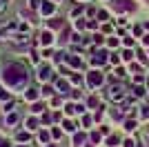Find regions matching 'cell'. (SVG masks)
I'll return each mask as SVG.
<instances>
[{
	"instance_id": "18",
	"label": "cell",
	"mask_w": 149,
	"mask_h": 147,
	"mask_svg": "<svg viewBox=\"0 0 149 147\" xmlns=\"http://www.w3.org/2000/svg\"><path fill=\"white\" fill-rule=\"evenodd\" d=\"M27 127H29V129H36L38 127V120H36V118H29V120H27Z\"/></svg>"
},
{
	"instance_id": "29",
	"label": "cell",
	"mask_w": 149,
	"mask_h": 147,
	"mask_svg": "<svg viewBox=\"0 0 149 147\" xmlns=\"http://www.w3.org/2000/svg\"><path fill=\"white\" fill-rule=\"evenodd\" d=\"M93 43H96V45H102V36H100V34H96V36H93Z\"/></svg>"
},
{
	"instance_id": "2",
	"label": "cell",
	"mask_w": 149,
	"mask_h": 147,
	"mask_svg": "<svg viewBox=\"0 0 149 147\" xmlns=\"http://www.w3.org/2000/svg\"><path fill=\"white\" fill-rule=\"evenodd\" d=\"M111 7H113V11H134L136 9V2L134 0H111Z\"/></svg>"
},
{
	"instance_id": "12",
	"label": "cell",
	"mask_w": 149,
	"mask_h": 147,
	"mask_svg": "<svg viewBox=\"0 0 149 147\" xmlns=\"http://www.w3.org/2000/svg\"><path fill=\"white\" fill-rule=\"evenodd\" d=\"M56 89H58L60 94H65V92L69 89V83H67V80H56Z\"/></svg>"
},
{
	"instance_id": "23",
	"label": "cell",
	"mask_w": 149,
	"mask_h": 147,
	"mask_svg": "<svg viewBox=\"0 0 149 147\" xmlns=\"http://www.w3.org/2000/svg\"><path fill=\"white\" fill-rule=\"evenodd\" d=\"M40 5H42V0H31V9H40Z\"/></svg>"
},
{
	"instance_id": "30",
	"label": "cell",
	"mask_w": 149,
	"mask_h": 147,
	"mask_svg": "<svg viewBox=\"0 0 149 147\" xmlns=\"http://www.w3.org/2000/svg\"><path fill=\"white\" fill-rule=\"evenodd\" d=\"M9 98V92H5V89H0V100H7Z\"/></svg>"
},
{
	"instance_id": "21",
	"label": "cell",
	"mask_w": 149,
	"mask_h": 147,
	"mask_svg": "<svg viewBox=\"0 0 149 147\" xmlns=\"http://www.w3.org/2000/svg\"><path fill=\"white\" fill-rule=\"evenodd\" d=\"M87 105H89V107H98V98H96V96H91V98L87 100Z\"/></svg>"
},
{
	"instance_id": "19",
	"label": "cell",
	"mask_w": 149,
	"mask_h": 147,
	"mask_svg": "<svg viewBox=\"0 0 149 147\" xmlns=\"http://www.w3.org/2000/svg\"><path fill=\"white\" fill-rule=\"evenodd\" d=\"M107 145H109V147L118 145V138H116V136H109V138H107Z\"/></svg>"
},
{
	"instance_id": "26",
	"label": "cell",
	"mask_w": 149,
	"mask_h": 147,
	"mask_svg": "<svg viewBox=\"0 0 149 147\" xmlns=\"http://www.w3.org/2000/svg\"><path fill=\"white\" fill-rule=\"evenodd\" d=\"M60 24H62V22H58V20H51V22H49V29H58Z\"/></svg>"
},
{
	"instance_id": "25",
	"label": "cell",
	"mask_w": 149,
	"mask_h": 147,
	"mask_svg": "<svg viewBox=\"0 0 149 147\" xmlns=\"http://www.w3.org/2000/svg\"><path fill=\"white\" fill-rule=\"evenodd\" d=\"M51 136H54V138H60V136H62V132H60V129H56V127H54V129H51Z\"/></svg>"
},
{
	"instance_id": "41",
	"label": "cell",
	"mask_w": 149,
	"mask_h": 147,
	"mask_svg": "<svg viewBox=\"0 0 149 147\" xmlns=\"http://www.w3.org/2000/svg\"><path fill=\"white\" fill-rule=\"evenodd\" d=\"M147 141H149V132H147Z\"/></svg>"
},
{
	"instance_id": "15",
	"label": "cell",
	"mask_w": 149,
	"mask_h": 147,
	"mask_svg": "<svg viewBox=\"0 0 149 147\" xmlns=\"http://www.w3.org/2000/svg\"><path fill=\"white\" fill-rule=\"evenodd\" d=\"M16 141H18V143H27V141H29V134H27V132H18Z\"/></svg>"
},
{
	"instance_id": "16",
	"label": "cell",
	"mask_w": 149,
	"mask_h": 147,
	"mask_svg": "<svg viewBox=\"0 0 149 147\" xmlns=\"http://www.w3.org/2000/svg\"><path fill=\"white\" fill-rule=\"evenodd\" d=\"M125 129H127V132H134V129H136V120H125Z\"/></svg>"
},
{
	"instance_id": "20",
	"label": "cell",
	"mask_w": 149,
	"mask_h": 147,
	"mask_svg": "<svg viewBox=\"0 0 149 147\" xmlns=\"http://www.w3.org/2000/svg\"><path fill=\"white\" fill-rule=\"evenodd\" d=\"M131 58H134V54H131L129 49H125L123 51V60H131Z\"/></svg>"
},
{
	"instance_id": "22",
	"label": "cell",
	"mask_w": 149,
	"mask_h": 147,
	"mask_svg": "<svg viewBox=\"0 0 149 147\" xmlns=\"http://www.w3.org/2000/svg\"><path fill=\"white\" fill-rule=\"evenodd\" d=\"M62 125H65V129H67V132H74V123H71V120H65V123H62Z\"/></svg>"
},
{
	"instance_id": "5",
	"label": "cell",
	"mask_w": 149,
	"mask_h": 147,
	"mask_svg": "<svg viewBox=\"0 0 149 147\" xmlns=\"http://www.w3.org/2000/svg\"><path fill=\"white\" fill-rule=\"evenodd\" d=\"M18 120H20V116L16 114V111H11V114L5 118V125H7V127H13V125H18Z\"/></svg>"
},
{
	"instance_id": "24",
	"label": "cell",
	"mask_w": 149,
	"mask_h": 147,
	"mask_svg": "<svg viewBox=\"0 0 149 147\" xmlns=\"http://www.w3.org/2000/svg\"><path fill=\"white\" fill-rule=\"evenodd\" d=\"M91 143H96V145L100 143V134H98V132H93V134H91Z\"/></svg>"
},
{
	"instance_id": "35",
	"label": "cell",
	"mask_w": 149,
	"mask_h": 147,
	"mask_svg": "<svg viewBox=\"0 0 149 147\" xmlns=\"http://www.w3.org/2000/svg\"><path fill=\"white\" fill-rule=\"evenodd\" d=\"M125 45H127V47H134V38H125Z\"/></svg>"
},
{
	"instance_id": "33",
	"label": "cell",
	"mask_w": 149,
	"mask_h": 147,
	"mask_svg": "<svg viewBox=\"0 0 149 147\" xmlns=\"http://www.w3.org/2000/svg\"><path fill=\"white\" fill-rule=\"evenodd\" d=\"M5 111H13V103H5Z\"/></svg>"
},
{
	"instance_id": "39",
	"label": "cell",
	"mask_w": 149,
	"mask_h": 147,
	"mask_svg": "<svg viewBox=\"0 0 149 147\" xmlns=\"http://www.w3.org/2000/svg\"><path fill=\"white\" fill-rule=\"evenodd\" d=\"M85 147H93V143H89V145H85Z\"/></svg>"
},
{
	"instance_id": "42",
	"label": "cell",
	"mask_w": 149,
	"mask_h": 147,
	"mask_svg": "<svg viewBox=\"0 0 149 147\" xmlns=\"http://www.w3.org/2000/svg\"><path fill=\"white\" fill-rule=\"evenodd\" d=\"M47 147H56V145H47Z\"/></svg>"
},
{
	"instance_id": "17",
	"label": "cell",
	"mask_w": 149,
	"mask_h": 147,
	"mask_svg": "<svg viewBox=\"0 0 149 147\" xmlns=\"http://www.w3.org/2000/svg\"><path fill=\"white\" fill-rule=\"evenodd\" d=\"M42 109H45V105H42V103H33V107H31V111H33V114H40Z\"/></svg>"
},
{
	"instance_id": "40",
	"label": "cell",
	"mask_w": 149,
	"mask_h": 147,
	"mask_svg": "<svg viewBox=\"0 0 149 147\" xmlns=\"http://www.w3.org/2000/svg\"><path fill=\"white\" fill-rule=\"evenodd\" d=\"M145 27H147V29H149V22H145Z\"/></svg>"
},
{
	"instance_id": "3",
	"label": "cell",
	"mask_w": 149,
	"mask_h": 147,
	"mask_svg": "<svg viewBox=\"0 0 149 147\" xmlns=\"http://www.w3.org/2000/svg\"><path fill=\"white\" fill-rule=\"evenodd\" d=\"M87 83L89 87H100L102 83H105V76H102V71L100 69H93V71L87 74Z\"/></svg>"
},
{
	"instance_id": "38",
	"label": "cell",
	"mask_w": 149,
	"mask_h": 147,
	"mask_svg": "<svg viewBox=\"0 0 149 147\" xmlns=\"http://www.w3.org/2000/svg\"><path fill=\"white\" fill-rule=\"evenodd\" d=\"M0 147H9V143H0Z\"/></svg>"
},
{
	"instance_id": "34",
	"label": "cell",
	"mask_w": 149,
	"mask_h": 147,
	"mask_svg": "<svg viewBox=\"0 0 149 147\" xmlns=\"http://www.w3.org/2000/svg\"><path fill=\"white\" fill-rule=\"evenodd\" d=\"M85 27V20H76V29H82Z\"/></svg>"
},
{
	"instance_id": "43",
	"label": "cell",
	"mask_w": 149,
	"mask_h": 147,
	"mask_svg": "<svg viewBox=\"0 0 149 147\" xmlns=\"http://www.w3.org/2000/svg\"><path fill=\"white\" fill-rule=\"evenodd\" d=\"M51 2H56V0H51Z\"/></svg>"
},
{
	"instance_id": "4",
	"label": "cell",
	"mask_w": 149,
	"mask_h": 147,
	"mask_svg": "<svg viewBox=\"0 0 149 147\" xmlns=\"http://www.w3.org/2000/svg\"><path fill=\"white\" fill-rule=\"evenodd\" d=\"M54 11H56V5L49 2V0H42V5H40V13H42V16H51Z\"/></svg>"
},
{
	"instance_id": "10",
	"label": "cell",
	"mask_w": 149,
	"mask_h": 147,
	"mask_svg": "<svg viewBox=\"0 0 149 147\" xmlns=\"http://www.w3.org/2000/svg\"><path fill=\"white\" fill-rule=\"evenodd\" d=\"M102 62H105V54H102V51H100V54H96V56L91 58V65H93V67H100Z\"/></svg>"
},
{
	"instance_id": "32",
	"label": "cell",
	"mask_w": 149,
	"mask_h": 147,
	"mask_svg": "<svg viewBox=\"0 0 149 147\" xmlns=\"http://www.w3.org/2000/svg\"><path fill=\"white\" fill-rule=\"evenodd\" d=\"M123 145H125V147H136V143L131 141V138H127V141H125V143H123Z\"/></svg>"
},
{
	"instance_id": "31",
	"label": "cell",
	"mask_w": 149,
	"mask_h": 147,
	"mask_svg": "<svg viewBox=\"0 0 149 147\" xmlns=\"http://www.w3.org/2000/svg\"><path fill=\"white\" fill-rule=\"evenodd\" d=\"M98 18L100 20H107V18H109V13H107V11H98Z\"/></svg>"
},
{
	"instance_id": "37",
	"label": "cell",
	"mask_w": 149,
	"mask_h": 147,
	"mask_svg": "<svg viewBox=\"0 0 149 147\" xmlns=\"http://www.w3.org/2000/svg\"><path fill=\"white\" fill-rule=\"evenodd\" d=\"M143 45H145V47H149V34H147V36H143Z\"/></svg>"
},
{
	"instance_id": "28",
	"label": "cell",
	"mask_w": 149,
	"mask_h": 147,
	"mask_svg": "<svg viewBox=\"0 0 149 147\" xmlns=\"http://www.w3.org/2000/svg\"><path fill=\"white\" fill-rule=\"evenodd\" d=\"M134 94H136V96H143L145 89H143V87H134Z\"/></svg>"
},
{
	"instance_id": "1",
	"label": "cell",
	"mask_w": 149,
	"mask_h": 147,
	"mask_svg": "<svg viewBox=\"0 0 149 147\" xmlns=\"http://www.w3.org/2000/svg\"><path fill=\"white\" fill-rule=\"evenodd\" d=\"M0 78H2V85L9 89H22L29 80V74H27V67L18 65V62H9V65H5Z\"/></svg>"
},
{
	"instance_id": "36",
	"label": "cell",
	"mask_w": 149,
	"mask_h": 147,
	"mask_svg": "<svg viewBox=\"0 0 149 147\" xmlns=\"http://www.w3.org/2000/svg\"><path fill=\"white\" fill-rule=\"evenodd\" d=\"M78 13H82V7H78V9H74V11H71V16H74V18H76Z\"/></svg>"
},
{
	"instance_id": "13",
	"label": "cell",
	"mask_w": 149,
	"mask_h": 147,
	"mask_svg": "<svg viewBox=\"0 0 149 147\" xmlns=\"http://www.w3.org/2000/svg\"><path fill=\"white\" fill-rule=\"evenodd\" d=\"M67 62L69 67H80V58H76V56H67Z\"/></svg>"
},
{
	"instance_id": "7",
	"label": "cell",
	"mask_w": 149,
	"mask_h": 147,
	"mask_svg": "<svg viewBox=\"0 0 149 147\" xmlns=\"http://www.w3.org/2000/svg\"><path fill=\"white\" fill-rule=\"evenodd\" d=\"M109 98L111 100H120L123 98V87H111L109 89Z\"/></svg>"
},
{
	"instance_id": "6",
	"label": "cell",
	"mask_w": 149,
	"mask_h": 147,
	"mask_svg": "<svg viewBox=\"0 0 149 147\" xmlns=\"http://www.w3.org/2000/svg\"><path fill=\"white\" fill-rule=\"evenodd\" d=\"M38 96H40V94H38V89H33V87L25 92V100H29V103H36Z\"/></svg>"
},
{
	"instance_id": "27",
	"label": "cell",
	"mask_w": 149,
	"mask_h": 147,
	"mask_svg": "<svg viewBox=\"0 0 149 147\" xmlns=\"http://www.w3.org/2000/svg\"><path fill=\"white\" fill-rule=\"evenodd\" d=\"M107 45H109V47H118V40H116V38H109V40H107Z\"/></svg>"
},
{
	"instance_id": "11",
	"label": "cell",
	"mask_w": 149,
	"mask_h": 147,
	"mask_svg": "<svg viewBox=\"0 0 149 147\" xmlns=\"http://www.w3.org/2000/svg\"><path fill=\"white\" fill-rule=\"evenodd\" d=\"M87 141L85 134H74V147H82V143Z\"/></svg>"
},
{
	"instance_id": "8",
	"label": "cell",
	"mask_w": 149,
	"mask_h": 147,
	"mask_svg": "<svg viewBox=\"0 0 149 147\" xmlns=\"http://www.w3.org/2000/svg\"><path fill=\"white\" fill-rule=\"evenodd\" d=\"M49 76H51V67H47V65H45V67L38 69V80H47Z\"/></svg>"
},
{
	"instance_id": "14",
	"label": "cell",
	"mask_w": 149,
	"mask_h": 147,
	"mask_svg": "<svg viewBox=\"0 0 149 147\" xmlns=\"http://www.w3.org/2000/svg\"><path fill=\"white\" fill-rule=\"evenodd\" d=\"M49 138H51V134H49V132H47V129H42V132L38 134V141H40V143H47V141H49Z\"/></svg>"
},
{
	"instance_id": "9",
	"label": "cell",
	"mask_w": 149,
	"mask_h": 147,
	"mask_svg": "<svg viewBox=\"0 0 149 147\" xmlns=\"http://www.w3.org/2000/svg\"><path fill=\"white\" fill-rule=\"evenodd\" d=\"M40 43H42L45 47L54 43V36H51V31H42V34H40Z\"/></svg>"
}]
</instances>
